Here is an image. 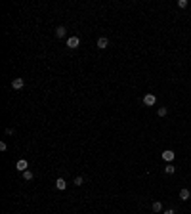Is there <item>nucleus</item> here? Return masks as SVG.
<instances>
[{
	"instance_id": "8",
	"label": "nucleus",
	"mask_w": 191,
	"mask_h": 214,
	"mask_svg": "<svg viewBox=\"0 0 191 214\" xmlns=\"http://www.w3.org/2000/svg\"><path fill=\"white\" fill-rule=\"evenodd\" d=\"M65 187H67V182H65L63 178H57V180H56V189H59V191H63Z\"/></svg>"
},
{
	"instance_id": "7",
	"label": "nucleus",
	"mask_w": 191,
	"mask_h": 214,
	"mask_svg": "<svg viewBox=\"0 0 191 214\" xmlns=\"http://www.w3.org/2000/svg\"><path fill=\"white\" fill-rule=\"evenodd\" d=\"M189 197H191V191H189V189H187V187L180 189V199H182V201H187Z\"/></svg>"
},
{
	"instance_id": "12",
	"label": "nucleus",
	"mask_w": 191,
	"mask_h": 214,
	"mask_svg": "<svg viewBox=\"0 0 191 214\" xmlns=\"http://www.w3.org/2000/svg\"><path fill=\"white\" fill-rule=\"evenodd\" d=\"M151 208H153V212H160V210H162V205H160L159 201H155L151 205Z\"/></svg>"
},
{
	"instance_id": "16",
	"label": "nucleus",
	"mask_w": 191,
	"mask_h": 214,
	"mask_svg": "<svg viewBox=\"0 0 191 214\" xmlns=\"http://www.w3.org/2000/svg\"><path fill=\"white\" fill-rule=\"evenodd\" d=\"M6 149H8V145L4 142H0V151H6Z\"/></svg>"
},
{
	"instance_id": "14",
	"label": "nucleus",
	"mask_w": 191,
	"mask_h": 214,
	"mask_svg": "<svg viewBox=\"0 0 191 214\" xmlns=\"http://www.w3.org/2000/svg\"><path fill=\"white\" fill-rule=\"evenodd\" d=\"M178 8H180V10L187 8V0H178Z\"/></svg>"
},
{
	"instance_id": "15",
	"label": "nucleus",
	"mask_w": 191,
	"mask_h": 214,
	"mask_svg": "<svg viewBox=\"0 0 191 214\" xmlns=\"http://www.w3.org/2000/svg\"><path fill=\"white\" fill-rule=\"evenodd\" d=\"M82 183H84V178L82 176H76L75 178V185H82Z\"/></svg>"
},
{
	"instance_id": "5",
	"label": "nucleus",
	"mask_w": 191,
	"mask_h": 214,
	"mask_svg": "<svg viewBox=\"0 0 191 214\" xmlns=\"http://www.w3.org/2000/svg\"><path fill=\"white\" fill-rule=\"evenodd\" d=\"M107 46H109V40H107L105 37H99V38H97V48H99V50H105Z\"/></svg>"
},
{
	"instance_id": "11",
	"label": "nucleus",
	"mask_w": 191,
	"mask_h": 214,
	"mask_svg": "<svg viewBox=\"0 0 191 214\" xmlns=\"http://www.w3.org/2000/svg\"><path fill=\"white\" fill-rule=\"evenodd\" d=\"M32 178H34V174H32L31 170H25V172H23V180H25V182H31Z\"/></svg>"
},
{
	"instance_id": "6",
	"label": "nucleus",
	"mask_w": 191,
	"mask_h": 214,
	"mask_svg": "<svg viewBox=\"0 0 191 214\" xmlns=\"http://www.w3.org/2000/svg\"><path fill=\"white\" fill-rule=\"evenodd\" d=\"M174 151H170V149H166V151H162V159H164L166 163H170V161H174Z\"/></svg>"
},
{
	"instance_id": "9",
	"label": "nucleus",
	"mask_w": 191,
	"mask_h": 214,
	"mask_svg": "<svg viewBox=\"0 0 191 214\" xmlns=\"http://www.w3.org/2000/svg\"><path fill=\"white\" fill-rule=\"evenodd\" d=\"M65 33H67V31H65V27H63V25H59V27L56 29V37H57V38H63V37H65Z\"/></svg>"
},
{
	"instance_id": "1",
	"label": "nucleus",
	"mask_w": 191,
	"mask_h": 214,
	"mask_svg": "<svg viewBox=\"0 0 191 214\" xmlns=\"http://www.w3.org/2000/svg\"><path fill=\"white\" fill-rule=\"evenodd\" d=\"M23 86H25V80H23L21 76H15V78L12 80V88L13 90H21Z\"/></svg>"
},
{
	"instance_id": "4",
	"label": "nucleus",
	"mask_w": 191,
	"mask_h": 214,
	"mask_svg": "<svg viewBox=\"0 0 191 214\" xmlns=\"http://www.w3.org/2000/svg\"><path fill=\"white\" fill-rule=\"evenodd\" d=\"M155 101H157V98H155L153 94H145L143 96V103H145V105L151 107V105H155Z\"/></svg>"
},
{
	"instance_id": "10",
	"label": "nucleus",
	"mask_w": 191,
	"mask_h": 214,
	"mask_svg": "<svg viewBox=\"0 0 191 214\" xmlns=\"http://www.w3.org/2000/svg\"><path fill=\"white\" fill-rule=\"evenodd\" d=\"M164 172L168 174V176H172V174L176 172V166H174V164H166V166H164Z\"/></svg>"
},
{
	"instance_id": "17",
	"label": "nucleus",
	"mask_w": 191,
	"mask_h": 214,
	"mask_svg": "<svg viewBox=\"0 0 191 214\" xmlns=\"http://www.w3.org/2000/svg\"><path fill=\"white\" fill-rule=\"evenodd\" d=\"M164 214H174V210H172V208H168V210H166Z\"/></svg>"
},
{
	"instance_id": "2",
	"label": "nucleus",
	"mask_w": 191,
	"mask_h": 214,
	"mask_svg": "<svg viewBox=\"0 0 191 214\" xmlns=\"http://www.w3.org/2000/svg\"><path fill=\"white\" fill-rule=\"evenodd\" d=\"M78 44H80V40H78V37H69V38H67V46H69L71 50H75V48H78Z\"/></svg>"
},
{
	"instance_id": "3",
	"label": "nucleus",
	"mask_w": 191,
	"mask_h": 214,
	"mask_svg": "<svg viewBox=\"0 0 191 214\" xmlns=\"http://www.w3.org/2000/svg\"><path fill=\"white\" fill-rule=\"evenodd\" d=\"M15 168H17L19 172L23 174L25 170H29V164H27V161H25V159H19V161H17V164H15Z\"/></svg>"
},
{
	"instance_id": "13",
	"label": "nucleus",
	"mask_w": 191,
	"mask_h": 214,
	"mask_svg": "<svg viewBox=\"0 0 191 214\" xmlns=\"http://www.w3.org/2000/svg\"><path fill=\"white\" fill-rule=\"evenodd\" d=\"M166 113H168V109H166V107H159V111H157V115H159V117H164Z\"/></svg>"
}]
</instances>
